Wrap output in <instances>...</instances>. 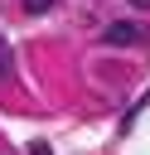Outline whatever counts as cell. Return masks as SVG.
I'll use <instances>...</instances> for the list:
<instances>
[{"label":"cell","instance_id":"3957f363","mask_svg":"<svg viewBox=\"0 0 150 155\" xmlns=\"http://www.w3.org/2000/svg\"><path fill=\"white\" fill-rule=\"evenodd\" d=\"M29 155H48V145L44 140H29Z\"/></svg>","mask_w":150,"mask_h":155},{"label":"cell","instance_id":"7a4b0ae2","mask_svg":"<svg viewBox=\"0 0 150 155\" xmlns=\"http://www.w3.org/2000/svg\"><path fill=\"white\" fill-rule=\"evenodd\" d=\"M53 5H58V0H24V10H29V15H44V10H53Z\"/></svg>","mask_w":150,"mask_h":155},{"label":"cell","instance_id":"6da1fadb","mask_svg":"<svg viewBox=\"0 0 150 155\" xmlns=\"http://www.w3.org/2000/svg\"><path fill=\"white\" fill-rule=\"evenodd\" d=\"M102 44H106V48H131V44H145V29L131 24V19H116V24L102 29Z\"/></svg>","mask_w":150,"mask_h":155},{"label":"cell","instance_id":"277c9868","mask_svg":"<svg viewBox=\"0 0 150 155\" xmlns=\"http://www.w3.org/2000/svg\"><path fill=\"white\" fill-rule=\"evenodd\" d=\"M0 73H10V53H5V44H0Z\"/></svg>","mask_w":150,"mask_h":155},{"label":"cell","instance_id":"5b68a950","mask_svg":"<svg viewBox=\"0 0 150 155\" xmlns=\"http://www.w3.org/2000/svg\"><path fill=\"white\" fill-rule=\"evenodd\" d=\"M131 10H150V0H131Z\"/></svg>","mask_w":150,"mask_h":155}]
</instances>
